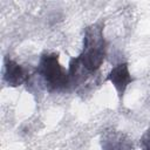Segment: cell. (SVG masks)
<instances>
[{"label": "cell", "instance_id": "2", "mask_svg": "<svg viewBox=\"0 0 150 150\" xmlns=\"http://www.w3.org/2000/svg\"><path fill=\"white\" fill-rule=\"evenodd\" d=\"M38 73L42 76L45 83L50 89H63L70 82L69 71L59 62V55L55 53L43 54L38 66Z\"/></svg>", "mask_w": 150, "mask_h": 150}, {"label": "cell", "instance_id": "4", "mask_svg": "<svg viewBox=\"0 0 150 150\" xmlns=\"http://www.w3.org/2000/svg\"><path fill=\"white\" fill-rule=\"evenodd\" d=\"M5 70H4V79L11 87H19L23 84L28 79V71L11 59H5Z\"/></svg>", "mask_w": 150, "mask_h": 150}, {"label": "cell", "instance_id": "1", "mask_svg": "<svg viewBox=\"0 0 150 150\" xmlns=\"http://www.w3.org/2000/svg\"><path fill=\"white\" fill-rule=\"evenodd\" d=\"M104 22L98 20L84 29L83 48L79 56L70 60L69 76L70 81L84 79L86 75L95 74L104 61L107 55V42L103 36Z\"/></svg>", "mask_w": 150, "mask_h": 150}, {"label": "cell", "instance_id": "5", "mask_svg": "<svg viewBox=\"0 0 150 150\" xmlns=\"http://www.w3.org/2000/svg\"><path fill=\"white\" fill-rule=\"evenodd\" d=\"M102 150H132L130 139L116 130H105L102 135Z\"/></svg>", "mask_w": 150, "mask_h": 150}, {"label": "cell", "instance_id": "3", "mask_svg": "<svg viewBox=\"0 0 150 150\" xmlns=\"http://www.w3.org/2000/svg\"><path fill=\"white\" fill-rule=\"evenodd\" d=\"M107 81H109L116 89L118 97L122 98L125 89L128 88V86L132 82V77L131 74L129 71V66L127 62H121L118 64H116L108 74L107 76Z\"/></svg>", "mask_w": 150, "mask_h": 150}, {"label": "cell", "instance_id": "6", "mask_svg": "<svg viewBox=\"0 0 150 150\" xmlns=\"http://www.w3.org/2000/svg\"><path fill=\"white\" fill-rule=\"evenodd\" d=\"M142 145L144 150H150V130L143 136L142 138Z\"/></svg>", "mask_w": 150, "mask_h": 150}]
</instances>
